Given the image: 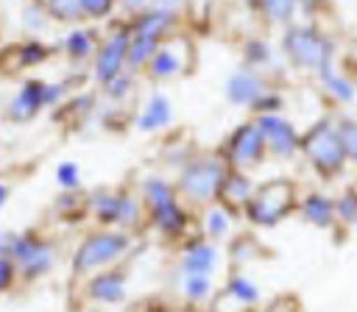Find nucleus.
<instances>
[{
	"mask_svg": "<svg viewBox=\"0 0 357 312\" xmlns=\"http://www.w3.org/2000/svg\"><path fill=\"white\" fill-rule=\"evenodd\" d=\"M178 298L187 309H204L212 306L218 298V284L209 276H178Z\"/></svg>",
	"mask_w": 357,
	"mask_h": 312,
	"instance_id": "obj_26",
	"label": "nucleus"
},
{
	"mask_svg": "<svg viewBox=\"0 0 357 312\" xmlns=\"http://www.w3.org/2000/svg\"><path fill=\"white\" fill-rule=\"evenodd\" d=\"M117 8L123 11V17L128 22V20L139 17V14H145L148 8H153V0H117Z\"/></svg>",
	"mask_w": 357,
	"mask_h": 312,
	"instance_id": "obj_40",
	"label": "nucleus"
},
{
	"mask_svg": "<svg viewBox=\"0 0 357 312\" xmlns=\"http://www.w3.org/2000/svg\"><path fill=\"white\" fill-rule=\"evenodd\" d=\"M254 123H257V128L262 134L268 159L293 162L298 156V150H301V131H298V125L284 111L259 114V117H254Z\"/></svg>",
	"mask_w": 357,
	"mask_h": 312,
	"instance_id": "obj_13",
	"label": "nucleus"
},
{
	"mask_svg": "<svg viewBox=\"0 0 357 312\" xmlns=\"http://www.w3.org/2000/svg\"><path fill=\"white\" fill-rule=\"evenodd\" d=\"M45 86H47V78H39V75H28L20 81V86L14 89V95L8 98L6 109H3V117L14 125H28L33 123L42 111H47V103H45Z\"/></svg>",
	"mask_w": 357,
	"mask_h": 312,
	"instance_id": "obj_17",
	"label": "nucleus"
},
{
	"mask_svg": "<svg viewBox=\"0 0 357 312\" xmlns=\"http://www.w3.org/2000/svg\"><path fill=\"white\" fill-rule=\"evenodd\" d=\"M192 153H195V145H192V142H187V139H170V142H165L162 150H159L162 167L170 170V173H176L181 164L190 162Z\"/></svg>",
	"mask_w": 357,
	"mask_h": 312,
	"instance_id": "obj_35",
	"label": "nucleus"
},
{
	"mask_svg": "<svg viewBox=\"0 0 357 312\" xmlns=\"http://www.w3.org/2000/svg\"><path fill=\"white\" fill-rule=\"evenodd\" d=\"M142 312H187V309H184V306H176V304H170V301L156 298V301H148V304L142 306Z\"/></svg>",
	"mask_w": 357,
	"mask_h": 312,
	"instance_id": "obj_41",
	"label": "nucleus"
},
{
	"mask_svg": "<svg viewBox=\"0 0 357 312\" xmlns=\"http://www.w3.org/2000/svg\"><path fill=\"white\" fill-rule=\"evenodd\" d=\"M98 45H100V31L95 25H70L53 50H59L75 70H84V67L89 70L98 53Z\"/></svg>",
	"mask_w": 357,
	"mask_h": 312,
	"instance_id": "obj_18",
	"label": "nucleus"
},
{
	"mask_svg": "<svg viewBox=\"0 0 357 312\" xmlns=\"http://www.w3.org/2000/svg\"><path fill=\"white\" fill-rule=\"evenodd\" d=\"M298 206V184L290 178H265L257 181L254 195L248 198L240 220H245L257 231L276 228L287 217L296 214Z\"/></svg>",
	"mask_w": 357,
	"mask_h": 312,
	"instance_id": "obj_6",
	"label": "nucleus"
},
{
	"mask_svg": "<svg viewBox=\"0 0 357 312\" xmlns=\"http://www.w3.org/2000/svg\"><path fill=\"white\" fill-rule=\"evenodd\" d=\"M142 209H145V228H151L165 242H181L195 223L192 209L178 198L173 178L165 173H142L134 184Z\"/></svg>",
	"mask_w": 357,
	"mask_h": 312,
	"instance_id": "obj_1",
	"label": "nucleus"
},
{
	"mask_svg": "<svg viewBox=\"0 0 357 312\" xmlns=\"http://www.w3.org/2000/svg\"><path fill=\"white\" fill-rule=\"evenodd\" d=\"M335 217L337 228L357 226V187H346L340 195H335Z\"/></svg>",
	"mask_w": 357,
	"mask_h": 312,
	"instance_id": "obj_37",
	"label": "nucleus"
},
{
	"mask_svg": "<svg viewBox=\"0 0 357 312\" xmlns=\"http://www.w3.org/2000/svg\"><path fill=\"white\" fill-rule=\"evenodd\" d=\"M84 22H106L117 11V0H78Z\"/></svg>",
	"mask_w": 357,
	"mask_h": 312,
	"instance_id": "obj_38",
	"label": "nucleus"
},
{
	"mask_svg": "<svg viewBox=\"0 0 357 312\" xmlns=\"http://www.w3.org/2000/svg\"><path fill=\"white\" fill-rule=\"evenodd\" d=\"M50 17L45 11V6L39 0H28L22 8H20V28L25 33V39H42L47 31H50Z\"/></svg>",
	"mask_w": 357,
	"mask_h": 312,
	"instance_id": "obj_30",
	"label": "nucleus"
},
{
	"mask_svg": "<svg viewBox=\"0 0 357 312\" xmlns=\"http://www.w3.org/2000/svg\"><path fill=\"white\" fill-rule=\"evenodd\" d=\"M237 220H240V217H237L234 212H229L226 206H220L218 201H212V203L195 209V223H198L195 231H198L204 240L218 242V245H223V242H229V240L234 237Z\"/></svg>",
	"mask_w": 357,
	"mask_h": 312,
	"instance_id": "obj_20",
	"label": "nucleus"
},
{
	"mask_svg": "<svg viewBox=\"0 0 357 312\" xmlns=\"http://www.w3.org/2000/svg\"><path fill=\"white\" fill-rule=\"evenodd\" d=\"M47 11V17L59 25H81L84 14H81V3L78 0H39Z\"/></svg>",
	"mask_w": 357,
	"mask_h": 312,
	"instance_id": "obj_34",
	"label": "nucleus"
},
{
	"mask_svg": "<svg viewBox=\"0 0 357 312\" xmlns=\"http://www.w3.org/2000/svg\"><path fill=\"white\" fill-rule=\"evenodd\" d=\"M259 256H262V248H259V242H257L251 234H234V237L229 240V259L234 262L237 270H240L243 265L259 259Z\"/></svg>",
	"mask_w": 357,
	"mask_h": 312,
	"instance_id": "obj_33",
	"label": "nucleus"
},
{
	"mask_svg": "<svg viewBox=\"0 0 357 312\" xmlns=\"http://www.w3.org/2000/svg\"><path fill=\"white\" fill-rule=\"evenodd\" d=\"M53 178H56L59 192H81V189H84V170H81V164L73 162V159L59 162L56 170H53Z\"/></svg>",
	"mask_w": 357,
	"mask_h": 312,
	"instance_id": "obj_36",
	"label": "nucleus"
},
{
	"mask_svg": "<svg viewBox=\"0 0 357 312\" xmlns=\"http://www.w3.org/2000/svg\"><path fill=\"white\" fill-rule=\"evenodd\" d=\"M251 8L265 28H273V31L282 28L284 31L287 25L296 22L301 0H251Z\"/></svg>",
	"mask_w": 357,
	"mask_h": 312,
	"instance_id": "obj_27",
	"label": "nucleus"
},
{
	"mask_svg": "<svg viewBox=\"0 0 357 312\" xmlns=\"http://www.w3.org/2000/svg\"><path fill=\"white\" fill-rule=\"evenodd\" d=\"M223 262H226L223 245L209 242L195 231L192 237L181 240L178 259H176V273L178 276H209V279H215L223 270Z\"/></svg>",
	"mask_w": 357,
	"mask_h": 312,
	"instance_id": "obj_14",
	"label": "nucleus"
},
{
	"mask_svg": "<svg viewBox=\"0 0 357 312\" xmlns=\"http://www.w3.org/2000/svg\"><path fill=\"white\" fill-rule=\"evenodd\" d=\"M195 312H223V309H220V306H215V304H212V306H204V309H195Z\"/></svg>",
	"mask_w": 357,
	"mask_h": 312,
	"instance_id": "obj_46",
	"label": "nucleus"
},
{
	"mask_svg": "<svg viewBox=\"0 0 357 312\" xmlns=\"http://www.w3.org/2000/svg\"><path fill=\"white\" fill-rule=\"evenodd\" d=\"M86 217L98 228H120L139 234L145 228V209L134 187H95L86 192Z\"/></svg>",
	"mask_w": 357,
	"mask_h": 312,
	"instance_id": "obj_4",
	"label": "nucleus"
},
{
	"mask_svg": "<svg viewBox=\"0 0 357 312\" xmlns=\"http://www.w3.org/2000/svg\"><path fill=\"white\" fill-rule=\"evenodd\" d=\"M192 64H195L192 42L184 39V36H178V33H173V36H167V39L153 50L151 61H148L145 70H142V78H145L148 84H153V86H159V84H173V81H178V78L190 75V72L195 70Z\"/></svg>",
	"mask_w": 357,
	"mask_h": 312,
	"instance_id": "obj_10",
	"label": "nucleus"
},
{
	"mask_svg": "<svg viewBox=\"0 0 357 312\" xmlns=\"http://www.w3.org/2000/svg\"><path fill=\"white\" fill-rule=\"evenodd\" d=\"M14 287H20V273H17V265H14L8 256H0V295L11 292Z\"/></svg>",
	"mask_w": 357,
	"mask_h": 312,
	"instance_id": "obj_39",
	"label": "nucleus"
},
{
	"mask_svg": "<svg viewBox=\"0 0 357 312\" xmlns=\"http://www.w3.org/2000/svg\"><path fill=\"white\" fill-rule=\"evenodd\" d=\"M315 3H321V0H301V6H315Z\"/></svg>",
	"mask_w": 357,
	"mask_h": 312,
	"instance_id": "obj_47",
	"label": "nucleus"
},
{
	"mask_svg": "<svg viewBox=\"0 0 357 312\" xmlns=\"http://www.w3.org/2000/svg\"><path fill=\"white\" fill-rule=\"evenodd\" d=\"M298 156L324 181H335L349 167V159H346V153L340 148L332 114H321L310 128L301 131V150H298Z\"/></svg>",
	"mask_w": 357,
	"mask_h": 312,
	"instance_id": "obj_7",
	"label": "nucleus"
},
{
	"mask_svg": "<svg viewBox=\"0 0 357 312\" xmlns=\"http://www.w3.org/2000/svg\"><path fill=\"white\" fill-rule=\"evenodd\" d=\"M128 270L126 265H114L92 273L81 281V295L95 306H123L128 301Z\"/></svg>",
	"mask_w": 357,
	"mask_h": 312,
	"instance_id": "obj_16",
	"label": "nucleus"
},
{
	"mask_svg": "<svg viewBox=\"0 0 357 312\" xmlns=\"http://www.w3.org/2000/svg\"><path fill=\"white\" fill-rule=\"evenodd\" d=\"M218 295L234 301V304L243 306V309H254V306L262 304V287H259V281H254L248 273H243V270H237V267L226 276L223 287H218Z\"/></svg>",
	"mask_w": 357,
	"mask_h": 312,
	"instance_id": "obj_25",
	"label": "nucleus"
},
{
	"mask_svg": "<svg viewBox=\"0 0 357 312\" xmlns=\"http://www.w3.org/2000/svg\"><path fill=\"white\" fill-rule=\"evenodd\" d=\"M296 214H301V220L318 231H335L337 228V217H335V195L324 192V189H310V192H298V206Z\"/></svg>",
	"mask_w": 357,
	"mask_h": 312,
	"instance_id": "obj_21",
	"label": "nucleus"
},
{
	"mask_svg": "<svg viewBox=\"0 0 357 312\" xmlns=\"http://www.w3.org/2000/svg\"><path fill=\"white\" fill-rule=\"evenodd\" d=\"M268 312H301V309H298L296 298H290V295H287V298H279Z\"/></svg>",
	"mask_w": 357,
	"mask_h": 312,
	"instance_id": "obj_44",
	"label": "nucleus"
},
{
	"mask_svg": "<svg viewBox=\"0 0 357 312\" xmlns=\"http://www.w3.org/2000/svg\"><path fill=\"white\" fill-rule=\"evenodd\" d=\"M276 86V81L268 75V72H257V70H248V67H234L226 81H223V100L234 109H243V111H257L259 100Z\"/></svg>",
	"mask_w": 357,
	"mask_h": 312,
	"instance_id": "obj_12",
	"label": "nucleus"
},
{
	"mask_svg": "<svg viewBox=\"0 0 357 312\" xmlns=\"http://www.w3.org/2000/svg\"><path fill=\"white\" fill-rule=\"evenodd\" d=\"M226 170L229 167L218 150H195L190 156V162L173 173V187H176L178 198L195 212L215 201Z\"/></svg>",
	"mask_w": 357,
	"mask_h": 312,
	"instance_id": "obj_5",
	"label": "nucleus"
},
{
	"mask_svg": "<svg viewBox=\"0 0 357 312\" xmlns=\"http://www.w3.org/2000/svg\"><path fill=\"white\" fill-rule=\"evenodd\" d=\"M240 64L248 67V70L271 75V67L276 64V50L265 36H245L243 45H240Z\"/></svg>",
	"mask_w": 357,
	"mask_h": 312,
	"instance_id": "obj_28",
	"label": "nucleus"
},
{
	"mask_svg": "<svg viewBox=\"0 0 357 312\" xmlns=\"http://www.w3.org/2000/svg\"><path fill=\"white\" fill-rule=\"evenodd\" d=\"M212 3H215V0H187V8H190L195 17L206 20V17H209V11H212Z\"/></svg>",
	"mask_w": 357,
	"mask_h": 312,
	"instance_id": "obj_42",
	"label": "nucleus"
},
{
	"mask_svg": "<svg viewBox=\"0 0 357 312\" xmlns=\"http://www.w3.org/2000/svg\"><path fill=\"white\" fill-rule=\"evenodd\" d=\"M53 214L59 220H84L86 217V192H59L53 198Z\"/></svg>",
	"mask_w": 357,
	"mask_h": 312,
	"instance_id": "obj_32",
	"label": "nucleus"
},
{
	"mask_svg": "<svg viewBox=\"0 0 357 312\" xmlns=\"http://www.w3.org/2000/svg\"><path fill=\"white\" fill-rule=\"evenodd\" d=\"M153 8L170 11V14H181V8H187V0H153Z\"/></svg>",
	"mask_w": 357,
	"mask_h": 312,
	"instance_id": "obj_43",
	"label": "nucleus"
},
{
	"mask_svg": "<svg viewBox=\"0 0 357 312\" xmlns=\"http://www.w3.org/2000/svg\"><path fill=\"white\" fill-rule=\"evenodd\" d=\"M137 254V234L120 231V228H89L78 237V242L70 251L67 267L75 281L89 279L98 270L126 265Z\"/></svg>",
	"mask_w": 357,
	"mask_h": 312,
	"instance_id": "obj_2",
	"label": "nucleus"
},
{
	"mask_svg": "<svg viewBox=\"0 0 357 312\" xmlns=\"http://www.w3.org/2000/svg\"><path fill=\"white\" fill-rule=\"evenodd\" d=\"M11 201V184L6 178H0V209H6Z\"/></svg>",
	"mask_w": 357,
	"mask_h": 312,
	"instance_id": "obj_45",
	"label": "nucleus"
},
{
	"mask_svg": "<svg viewBox=\"0 0 357 312\" xmlns=\"http://www.w3.org/2000/svg\"><path fill=\"white\" fill-rule=\"evenodd\" d=\"M8 259L17 265L20 284H36V281L47 279L56 270V265H59V248L42 231L22 228V231H14Z\"/></svg>",
	"mask_w": 357,
	"mask_h": 312,
	"instance_id": "obj_8",
	"label": "nucleus"
},
{
	"mask_svg": "<svg viewBox=\"0 0 357 312\" xmlns=\"http://www.w3.org/2000/svg\"><path fill=\"white\" fill-rule=\"evenodd\" d=\"M332 120H335V131H337V139H340V148L349 164H357V114L340 109V111H332Z\"/></svg>",
	"mask_w": 357,
	"mask_h": 312,
	"instance_id": "obj_31",
	"label": "nucleus"
},
{
	"mask_svg": "<svg viewBox=\"0 0 357 312\" xmlns=\"http://www.w3.org/2000/svg\"><path fill=\"white\" fill-rule=\"evenodd\" d=\"M218 153L226 162V167H231V170L254 173L257 167H262L268 162V150H265V142H262V134H259L254 117L237 123L218 145Z\"/></svg>",
	"mask_w": 357,
	"mask_h": 312,
	"instance_id": "obj_9",
	"label": "nucleus"
},
{
	"mask_svg": "<svg viewBox=\"0 0 357 312\" xmlns=\"http://www.w3.org/2000/svg\"><path fill=\"white\" fill-rule=\"evenodd\" d=\"M351 75H354V84H357V72H351Z\"/></svg>",
	"mask_w": 357,
	"mask_h": 312,
	"instance_id": "obj_48",
	"label": "nucleus"
},
{
	"mask_svg": "<svg viewBox=\"0 0 357 312\" xmlns=\"http://www.w3.org/2000/svg\"><path fill=\"white\" fill-rule=\"evenodd\" d=\"M53 53H56V50H53L45 39H22V42H17L14 47L6 50V56H8V67H6L3 72H25V70H36V67H42L45 61H50Z\"/></svg>",
	"mask_w": 357,
	"mask_h": 312,
	"instance_id": "obj_24",
	"label": "nucleus"
},
{
	"mask_svg": "<svg viewBox=\"0 0 357 312\" xmlns=\"http://www.w3.org/2000/svg\"><path fill=\"white\" fill-rule=\"evenodd\" d=\"M178 28V14L162 11V8H148L145 14L128 20V31L131 36H142L151 42H165L167 36H173Z\"/></svg>",
	"mask_w": 357,
	"mask_h": 312,
	"instance_id": "obj_23",
	"label": "nucleus"
},
{
	"mask_svg": "<svg viewBox=\"0 0 357 312\" xmlns=\"http://www.w3.org/2000/svg\"><path fill=\"white\" fill-rule=\"evenodd\" d=\"M254 189H257V178L251 173H243V170H231L229 167L226 176H223V181H220V187H218L215 201L240 217L243 209H245V203H248V198L254 195Z\"/></svg>",
	"mask_w": 357,
	"mask_h": 312,
	"instance_id": "obj_22",
	"label": "nucleus"
},
{
	"mask_svg": "<svg viewBox=\"0 0 357 312\" xmlns=\"http://www.w3.org/2000/svg\"><path fill=\"white\" fill-rule=\"evenodd\" d=\"M324 92V98L332 100V106L337 109H351L357 103V84H354V75L349 70L340 67V61H332L326 67H321L315 75H312Z\"/></svg>",
	"mask_w": 357,
	"mask_h": 312,
	"instance_id": "obj_19",
	"label": "nucleus"
},
{
	"mask_svg": "<svg viewBox=\"0 0 357 312\" xmlns=\"http://www.w3.org/2000/svg\"><path fill=\"white\" fill-rule=\"evenodd\" d=\"M279 53L290 70L307 72V75H315L321 67L340 61L337 58V42L312 22L287 25L282 31V39H279Z\"/></svg>",
	"mask_w": 357,
	"mask_h": 312,
	"instance_id": "obj_3",
	"label": "nucleus"
},
{
	"mask_svg": "<svg viewBox=\"0 0 357 312\" xmlns=\"http://www.w3.org/2000/svg\"><path fill=\"white\" fill-rule=\"evenodd\" d=\"M173 125H176V103L159 86H153L131 111V131L137 134H162L170 131Z\"/></svg>",
	"mask_w": 357,
	"mask_h": 312,
	"instance_id": "obj_15",
	"label": "nucleus"
},
{
	"mask_svg": "<svg viewBox=\"0 0 357 312\" xmlns=\"http://www.w3.org/2000/svg\"><path fill=\"white\" fill-rule=\"evenodd\" d=\"M354 228H357V226H354Z\"/></svg>",
	"mask_w": 357,
	"mask_h": 312,
	"instance_id": "obj_49",
	"label": "nucleus"
},
{
	"mask_svg": "<svg viewBox=\"0 0 357 312\" xmlns=\"http://www.w3.org/2000/svg\"><path fill=\"white\" fill-rule=\"evenodd\" d=\"M137 81H139V75H134V72L123 70V72H120V75H114L109 84L98 86V89H100L98 95H100L109 106H126V103L137 95Z\"/></svg>",
	"mask_w": 357,
	"mask_h": 312,
	"instance_id": "obj_29",
	"label": "nucleus"
},
{
	"mask_svg": "<svg viewBox=\"0 0 357 312\" xmlns=\"http://www.w3.org/2000/svg\"><path fill=\"white\" fill-rule=\"evenodd\" d=\"M128 42H131V31H128V22H114L109 25L103 33H100V45H98V53L89 64V81L95 86H103L109 84L114 75H120L126 70V58H128Z\"/></svg>",
	"mask_w": 357,
	"mask_h": 312,
	"instance_id": "obj_11",
	"label": "nucleus"
}]
</instances>
